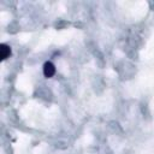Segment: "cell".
I'll return each instance as SVG.
<instances>
[{"label": "cell", "mask_w": 154, "mask_h": 154, "mask_svg": "<svg viewBox=\"0 0 154 154\" xmlns=\"http://www.w3.org/2000/svg\"><path fill=\"white\" fill-rule=\"evenodd\" d=\"M43 73L46 77H53L54 73H55V66L51 63V61H47L45 65H43Z\"/></svg>", "instance_id": "cell-1"}, {"label": "cell", "mask_w": 154, "mask_h": 154, "mask_svg": "<svg viewBox=\"0 0 154 154\" xmlns=\"http://www.w3.org/2000/svg\"><path fill=\"white\" fill-rule=\"evenodd\" d=\"M10 54H11V48H10L7 45L2 43V45L0 46V55H1V59L5 60L6 58L10 57Z\"/></svg>", "instance_id": "cell-2"}]
</instances>
